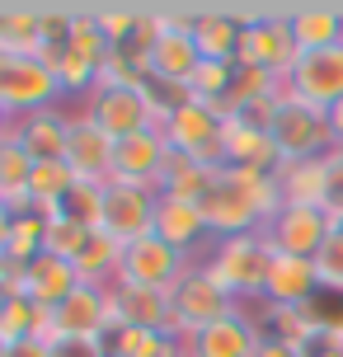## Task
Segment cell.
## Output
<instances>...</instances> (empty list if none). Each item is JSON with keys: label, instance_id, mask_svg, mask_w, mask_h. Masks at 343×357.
<instances>
[{"label": "cell", "instance_id": "6da1fadb", "mask_svg": "<svg viewBox=\"0 0 343 357\" xmlns=\"http://www.w3.org/2000/svg\"><path fill=\"white\" fill-rule=\"evenodd\" d=\"M273 240L264 231L250 235H231V240H212V250L202 259V268L212 273V282L231 296L235 305L264 301V287H268V268H273Z\"/></svg>", "mask_w": 343, "mask_h": 357}, {"label": "cell", "instance_id": "7a4b0ae2", "mask_svg": "<svg viewBox=\"0 0 343 357\" xmlns=\"http://www.w3.org/2000/svg\"><path fill=\"white\" fill-rule=\"evenodd\" d=\"M268 137H273V146H277L282 165L320 160L329 151H339L334 127H329V108H315V104H306V99H296V94H282V99H277Z\"/></svg>", "mask_w": 343, "mask_h": 357}, {"label": "cell", "instance_id": "3957f363", "mask_svg": "<svg viewBox=\"0 0 343 357\" xmlns=\"http://www.w3.org/2000/svg\"><path fill=\"white\" fill-rule=\"evenodd\" d=\"M160 132H165V142H169V151H179V155L207 165V169H226V118L212 104L188 99Z\"/></svg>", "mask_w": 343, "mask_h": 357}, {"label": "cell", "instance_id": "277c9868", "mask_svg": "<svg viewBox=\"0 0 343 357\" xmlns=\"http://www.w3.org/2000/svg\"><path fill=\"white\" fill-rule=\"evenodd\" d=\"M66 99L47 61L19 52H0V104L10 108V118H29L43 108H56Z\"/></svg>", "mask_w": 343, "mask_h": 357}, {"label": "cell", "instance_id": "5b68a950", "mask_svg": "<svg viewBox=\"0 0 343 357\" xmlns=\"http://www.w3.org/2000/svg\"><path fill=\"white\" fill-rule=\"evenodd\" d=\"M169 305H174V334H179L183 343L193 339V334H202L207 324L226 320V315L235 310V301L212 282V273L202 268V259L169 287Z\"/></svg>", "mask_w": 343, "mask_h": 357}, {"label": "cell", "instance_id": "8992f818", "mask_svg": "<svg viewBox=\"0 0 343 357\" xmlns=\"http://www.w3.org/2000/svg\"><path fill=\"white\" fill-rule=\"evenodd\" d=\"M245 19V29H240V52L235 61L240 66H264V71H277L287 75L296 66V38H291V19L287 15H268V10H259V15H240Z\"/></svg>", "mask_w": 343, "mask_h": 357}, {"label": "cell", "instance_id": "52a82bcc", "mask_svg": "<svg viewBox=\"0 0 343 357\" xmlns=\"http://www.w3.org/2000/svg\"><path fill=\"white\" fill-rule=\"evenodd\" d=\"M80 113H85L99 132H109L113 142H127V137L155 127L151 108H146L142 85H109V80H99V89L80 104Z\"/></svg>", "mask_w": 343, "mask_h": 357}, {"label": "cell", "instance_id": "ba28073f", "mask_svg": "<svg viewBox=\"0 0 343 357\" xmlns=\"http://www.w3.org/2000/svg\"><path fill=\"white\" fill-rule=\"evenodd\" d=\"M193 264H198V259H188V254H179L174 245H165L160 235H146V240H137V245L123 250L118 282L123 287H155V291H169Z\"/></svg>", "mask_w": 343, "mask_h": 357}, {"label": "cell", "instance_id": "9c48e42d", "mask_svg": "<svg viewBox=\"0 0 343 357\" xmlns=\"http://www.w3.org/2000/svg\"><path fill=\"white\" fill-rule=\"evenodd\" d=\"M155 216H160V193L155 188H132V183H109L104 197V235L118 245H137L146 235H155Z\"/></svg>", "mask_w": 343, "mask_h": 357}, {"label": "cell", "instance_id": "30bf717a", "mask_svg": "<svg viewBox=\"0 0 343 357\" xmlns=\"http://www.w3.org/2000/svg\"><path fill=\"white\" fill-rule=\"evenodd\" d=\"M193 15L198 10H160V38L151 52V75L179 80V85L193 80V71L202 66V52L193 43Z\"/></svg>", "mask_w": 343, "mask_h": 357}, {"label": "cell", "instance_id": "8fae6325", "mask_svg": "<svg viewBox=\"0 0 343 357\" xmlns=\"http://www.w3.org/2000/svg\"><path fill=\"white\" fill-rule=\"evenodd\" d=\"M198 207H202V216H207V226H212V240L264 231V216H259V207L250 202V193L235 183L231 169H217L212 188H207V197H202Z\"/></svg>", "mask_w": 343, "mask_h": 357}, {"label": "cell", "instance_id": "7c38bea8", "mask_svg": "<svg viewBox=\"0 0 343 357\" xmlns=\"http://www.w3.org/2000/svg\"><path fill=\"white\" fill-rule=\"evenodd\" d=\"M80 278H75V264L56 259V254H38L33 264H10V282H5V296H29L43 310H56V305L71 296Z\"/></svg>", "mask_w": 343, "mask_h": 357}, {"label": "cell", "instance_id": "4fadbf2b", "mask_svg": "<svg viewBox=\"0 0 343 357\" xmlns=\"http://www.w3.org/2000/svg\"><path fill=\"white\" fill-rule=\"evenodd\" d=\"M282 94H296L315 108H334L343 99V47L329 52H301L296 66L282 75Z\"/></svg>", "mask_w": 343, "mask_h": 357}, {"label": "cell", "instance_id": "5bb4252c", "mask_svg": "<svg viewBox=\"0 0 343 357\" xmlns=\"http://www.w3.org/2000/svg\"><path fill=\"white\" fill-rule=\"evenodd\" d=\"M165 165H169V142H165V132L160 127L137 132V137L118 142V151H113V183H132V188H155V193H160Z\"/></svg>", "mask_w": 343, "mask_h": 357}, {"label": "cell", "instance_id": "9a60e30c", "mask_svg": "<svg viewBox=\"0 0 343 357\" xmlns=\"http://www.w3.org/2000/svg\"><path fill=\"white\" fill-rule=\"evenodd\" d=\"M264 235L273 240L277 254H301V259H315L325 250V240L334 235V216L325 207H282L273 216Z\"/></svg>", "mask_w": 343, "mask_h": 357}, {"label": "cell", "instance_id": "2e32d148", "mask_svg": "<svg viewBox=\"0 0 343 357\" xmlns=\"http://www.w3.org/2000/svg\"><path fill=\"white\" fill-rule=\"evenodd\" d=\"M264 343V324L245 305H235L226 320L207 324L202 334L188 339V357H254Z\"/></svg>", "mask_w": 343, "mask_h": 357}, {"label": "cell", "instance_id": "e0dca14e", "mask_svg": "<svg viewBox=\"0 0 343 357\" xmlns=\"http://www.w3.org/2000/svg\"><path fill=\"white\" fill-rule=\"evenodd\" d=\"M109 315L113 329L118 324H132V329H160V334H174V305H169V291H155V287H109ZM179 339V334H174Z\"/></svg>", "mask_w": 343, "mask_h": 357}, {"label": "cell", "instance_id": "ac0fdd59", "mask_svg": "<svg viewBox=\"0 0 343 357\" xmlns=\"http://www.w3.org/2000/svg\"><path fill=\"white\" fill-rule=\"evenodd\" d=\"M52 334H75V339H109L113 315H109V287L80 282L66 301L52 310Z\"/></svg>", "mask_w": 343, "mask_h": 357}, {"label": "cell", "instance_id": "d6986e66", "mask_svg": "<svg viewBox=\"0 0 343 357\" xmlns=\"http://www.w3.org/2000/svg\"><path fill=\"white\" fill-rule=\"evenodd\" d=\"M113 142L109 132H99V127L75 108L71 113V137H66V165L75 169V178H85V183H113Z\"/></svg>", "mask_w": 343, "mask_h": 357}, {"label": "cell", "instance_id": "ffe728a7", "mask_svg": "<svg viewBox=\"0 0 343 357\" xmlns=\"http://www.w3.org/2000/svg\"><path fill=\"white\" fill-rule=\"evenodd\" d=\"M320 268L315 259L301 254H273L268 268V287H264V305H310L320 296Z\"/></svg>", "mask_w": 343, "mask_h": 357}, {"label": "cell", "instance_id": "44dd1931", "mask_svg": "<svg viewBox=\"0 0 343 357\" xmlns=\"http://www.w3.org/2000/svg\"><path fill=\"white\" fill-rule=\"evenodd\" d=\"M66 137H71V113L56 104L29 118H15V142L33 160H66Z\"/></svg>", "mask_w": 343, "mask_h": 357}, {"label": "cell", "instance_id": "7402d4cb", "mask_svg": "<svg viewBox=\"0 0 343 357\" xmlns=\"http://www.w3.org/2000/svg\"><path fill=\"white\" fill-rule=\"evenodd\" d=\"M155 235H160L165 245H174L179 254H188V259H193L202 245H212V226H207L202 207L198 202H179V197H160Z\"/></svg>", "mask_w": 343, "mask_h": 357}, {"label": "cell", "instance_id": "603a6c76", "mask_svg": "<svg viewBox=\"0 0 343 357\" xmlns=\"http://www.w3.org/2000/svg\"><path fill=\"white\" fill-rule=\"evenodd\" d=\"M287 19L301 52L343 47V10H334V5H301V10H287Z\"/></svg>", "mask_w": 343, "mask_h": 357}, {"label": "cell", "instance_id": "cb8c5ba5", "mask_svg": "<svg viewBox=\"0 0 343 357\" xmlns=\"http://www.w3.org/2000/svg\"><path fill=\"white\" fill-rule=\"evenodd\" d=\"M277 183H282V202L287 207H329V165L320 160H291L277 165Z\"/></svg>", "mask_w": 343, "mask_h": 357}, {"label": "cell", "instance_id": "d4e9b609", "mask_svg": "<svg viewBox=\"0 0 343 357\" xmlns=\"http://www.w3.org/2000/svg\"><path fill=\"white\" fill-rule=\"evenodd\" d=\"M240 29H245V19L231 10H198L193 15V43H198L202 61H235Z\"/></svg>", "mask_w": 343, "mask_h": 357}, {"label": "cell", "instance_id": "484cf974", "mask_svg": "<svg viewBox=\"0 0 343 357\" xmlns=\"http://www.w3.org/2000/svg\"><path fill=\"white\" fill-rule=\"evenodd\" d=\"M226 165H235V169H277L282 155H277L268 132L240 123V118H226Z\"/></svg>", "mask_w": 343, "mask_h": 357}, {"label": "cell", "instance_id": "4316f807", "mask_svg": "<svg viewBox=\"0 0 343 357\" xmlns=\"http://www.w3.org/2000/svg\"><path fill=\"white\" fill-rule=\"evenodd\" d=\"M29 178H33V155L15 142V127L0 137V202L10 212H33L29 207Z\"/></svg>", "mask_w": 343, "mask_h": 357}, {"label": "cell", "instance_id": "83f0119b", "mask_svg": "<svg viewBox=\"0 0 343 357\" xmlns=\"http://www.w3.org/2000/svg\"><path fill=\"white\" fill-rule=\"evenodd\" d=\"M104 343H109V357H188L183 339L160 329H132V324H118Z\"/></svg>", "mask_w": 343, "mask_h": 357}, {"label": "cell", "instance_id": "f1b7e54d", "mask_svg": "<svg viewBox=\"0 0 343 357\" xmlns=\"http://www.w3.org/2000/svg\"><path fill=\"white\" fill-rule=\"evenodd\" d=\"M264 99H282V75L264 71V66H240V61H235V85H231V94H226V104H221L217 113L221 118H235L240 108L264 104Z\"/></svg>", "mask_w": 343, "mask_h": 357}, {"label": "cell", "instance_id": "f546056e", "mask_svg": "<svg viewBox=\"0 0 343 357\" xmlns=\"http://www.w3.org/2000/svg\"><path fill=\"white\" fill-rule=\"evenodd\" d=\"M75 183V169L66 160H33V178H29V207L43 216H52L61 207V197L71 193Z\"/></svg>", "mask_w": 343, "mask_h": 357}, {"label": "cell", "instance_id": "4dcf8cb0", "mask_svg": "<svg viewBox=\"0 0 343 357\" xmlns=\"http://www.w3.org/2000/svg\"><path fill=\"white\" fill-rule=\"evenodd\" d=\"M52 334V310H43L29 296H5L0 301V339L19 343V339H47Z\"/></svg>", "mask_w": 343, "mask_h": 357}, {"label": "cell", "instance_id": "1f68e13d", "mask_svg": "<svg viewBox=\"0 0 343 357\" xmlns=\"http://www.w3.org/2000/svg\"><path fill=\"white\" fill-rule=\"evenodd\" d=\"M118 264H123V245H118L113 235L94 231L90 240H85L80 259H75V278L90 282V287H113L118 282Z\"/></svg>", "mask_w": 343, "mask_h": 357}, {"label": "cell", "instance_id": "d6a6232c", "mask_svg": "<svg viewBox=\"0 0 343 357\" xmlns=\"http://www.w3.org/2000/svg\"><path fill=\"white\" fill-rule=\"evenodd\" d=\"M212 178H217V169H207V165L188 160V155H179V151H169V165H165V178H160V197L202 202L207 188H212Z\"/></svg>", "mask_w": 343, "mask_h": 357}, {"label": "cell", "instance_id": "836d02e7", "mask_svg": "<svg viewBox=\"0 0 343 357\" xmlns=\"http://www.w3.org/2000/svg\"><path fill=\"white\" fill-rule=\"evenodd\" d=\"M259 324H264V339L291 343V348H310V343L320 339V329H315L306 305H264Z\"/></svg>", "mask_w": 343, "mask_h": 357}, {"label": "cell", "instance_id": "e575fe53", "mask_svg": "<svg viewBox=\"0 0 343 357\" xmlns=\"http://www.w3.org/2000/svg\"><path fill=\"white\" fill-rule=\"evenodd\" d=\"M0 52H43V10H0Z\"/></svg>", "mask_w": 343, "mask_h": 357}, {"label": "cell", "instance_id": "d590c367", "mask_svg": "<svg viewBox=\"0 0 343 357\" xmlns=\"http://www.w3.org/2000/svg\"><path fill=\"white\" fill-rule=\"evenodd\" d=\"M38 254H47V216L43 212H15L10 226V245H5V264H33Z\"/></svg>", "mask_w": 343, "mask_h": 357}, {"label": "cell", "instance_id": "8d00e7d4", "mask_svg": "<svg viewBox=\"0 0 343 357\" xmlns=\"http://www.w3.org/2000/svg\"><path fill=\"white\" fill-rule=\"evenodd\" d=\"M104 197H109V183H75L71 193L61 197V207L52 216H66L75 226H85V231H104Z\"/></svg>", "mask_w": 343, "mask_h": 357}, {"label": "cell", "instance_id": "74e56055", "mask_svg": "<svg viewBox=\"0 0 343 357\" xmlns=\"http://www.w3.org/2000/svg\"><path fill=\"white\" fill-rule=\"evenodd\" d=\"M142 94H146V108H151L155 127H165L183 104H188V99H193V94H188V85L165 80V75H146V80H142Z\"/></svg>", "mask_w": 343, "mask_h": 357}, {"label": "cell", "instance_id": "f35d334b", "mask_svg": "<svg viewBox=\"0 0 343 357\" xmlns=\"http://www.w3.org/2000/svg\"><path fill=\"white\" fill-rule=\"evenodd\" d=\"M231 85H235V61H202L198 71H193V80H188V94L202 99V104H212V108H221L226 94H231Z\"/></svg>", "mask_w": 343, "mask_h": 357}, {"label": "cell", "instance_id": "ab89813d", "mask_svg": "<svg viewBox=\"0 0 343 357\" xmlns=\"http://www.w3.org/2000/svg\"><path fill=\"white\" fill-rule=\"evenodd\" d=\"M90 235L94 231L75 226V221H66V216H47V254L66 259V264L80 259V250H85V240H90Z\"/></svg>", "mask_w": 343, "mask_h": 357}, {"label": "cell", "instance_id": "60d3db41", "mask_svg": "<svg viewBox=\"0 0 343 357\" xmlns=\"http://www.w3.org/2000/svg\"><path fill=\"white\" fill-rule=\"evenodd\" d=\"M94 19H99L104 38H109V47H118V43H127V38L137 33L142 10H132V5H109V10H94Z\"/></svg>", "mask_w": 343, "mask_h": 357}, {"label": "cell", "instance_id": "b9f144b4", "mask_svg": "<svg viewBox=\"0 0 343 357\" xmlns=\"http://www.w3.org/2000/svg\"><path fill=\"white\" fill-rule=\"evenodd\" d=\"M315 268H320V282L325 287H343V221L325 240V250L315 254Z\"/></svg>", "mask_w": 343, "mask_h": 357}, {"label": "cell", "instance_id": "7bdbcfd3", "mask_svg": "<svg viewBox=\"0 0 343 357\" xmlns=\"http://www.w3.org/2000/svg\"><path fill=\"white\" fill-rule=\"evenodd\" d=\"M52 357H109L104 339H75V334H47Z\"/></svg>", "mask_w": 343, "mask_h": 357}, {"label": "cell", "instance_id": "ee69618b", "mask_svg": "<svg viewBox=\"0 0 343 357\" xmlns=\"http://www.w3.org/2000/svg\"><path fill=\"white\" fill-rule=\"evenodd\" d=\"M325 165H329V207L325 212L334 216V226H339L343 221V151H329Z\"/></svg>", "mask_w": 343, "mask_h": 357}, {"label": "cell", "instance_id": "f6af8a7d", "mask_svg": "<svg viewBox=\"0 0 343 357\" xmlns=\"http://www.w3.org/2000/svg\"><path fill=\"white\" fill-rule=\"evenodd\" d=\"M10 357H52V343L47 339H19V343H10Z\"/></svg>", "mask_w": 343, "mask_h": 357}, {"label": "cell", "instance_id": "bcb514c9", "mask_svg": "<svg viewBox=\"0 0 343 357\" xmlns=\"http://www.w3.org/2000/svg\"><path fill=\"white\" fill-rule=\"evenodd\" d=\"M254 357H306V348H291V343H277V339H264Z\"/></svg>", "mask_w": 343, "mask_h": 357}, {"label": "cell", "instance_id": "7dc6e473", "mask_svg": "<svg viewBox=\"0 0 343 357\" xmlns=\"http://www.w3.org/2000/svg\"><path fill=\"white\" fill-rule=\"evenodd\" d=\"M10 226H15V212L0 202V259H5V245H10Z\"/></svg>", "mask_w": 343, "mask_h": 357}, {"label": "cell", "instance_id": "c3c4849f", "mask_svg": "<svg viewBox=\"0 0 343 357\" xmlns=\"http://www.w3.org/2000/svg\"><path fill=\"white\" fill-rule=\"evenodd\" d=\"M329 127H334V142L343 146V99H339L334 108H329Z\"/></svg>", "mask_w": 343, "mask_h": 357}, {"label": "cell", "instance_id": "681fc988", "mask_svg": "<svg viewBox=\"0 0 343 357\" xmlns=\"http://www.w3.org/2000/svg\"><path fill=\"white\" fill-rule=\"evenodd\" d=\"M10 127H15V118H10V108L0 104V137H5V132H10Z\"/></svg>", "mask_w": 343, "mask_h": 357}, {"label": "cell", "instance_id": "f907efd6", "mask_svg": "<svg viewBox=\"0 0 343 357\" xmlns=\"http://www.w3.org/2000/svg\"><path fill=\"white\" fill-rule=\"evenodd\" d=\"M5 282H10V264L0 259V296H5Z\"/></svg>", "mask_w": 343, "mask_h": 357}, {"label": "cell", "instance_id": "816d5d0a", "mask_svg": "<svg viewBox=\"0 0 343 357\" xmlns=\"http://www.w3.org/2000/svg\"><path fill=\"white\" fill-rule=\"evenodd\" d=\"M0 357H10V343H5V339H0Z\"/></svg>", "mask_w": 343, "mask_h": 357}, {"label": "cell", "instance_id": "f5cc1de1", "mask_svg": "<svg viewBox=\"0 0 343 357\" xmlns=\"http://www.w3.org/2000/svg\"><path fill=\"white\" fill-rule=\"evenodd\" d=\"M339 151H343V146H339Z\"/></svg>", "mask_w": 343, "mask_h": 357}]
</instances>
